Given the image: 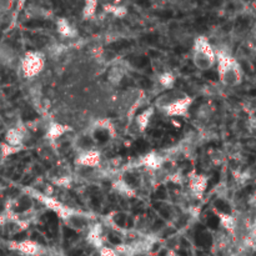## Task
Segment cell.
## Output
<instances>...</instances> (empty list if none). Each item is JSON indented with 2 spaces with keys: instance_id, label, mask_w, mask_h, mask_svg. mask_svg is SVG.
Masks as SVG:
<instances>
[{
  "instance_id": "cell-1",
  "label": "cell",
  "mask_w": 256,
  "mask_h": 256,
  "mask_svg": "<svg viewBox=\"0 0 256 256\" xmlns=\"http://www.w3.org/2000/svg\"><path fill=\"white\" fill-rule=\"evenodd\" d=\"M214 49L216 54L217 75L221 84L228 87H235L241 84L244 70L236 58L231 55L226 45H214Z\"/></svg>"
},
{
  "instance_id": "cell-2",
  "label": "cell",
  "mask_w": 256,
  "mask_h": 256,
  "mask_svg": "<svg viewBox=\"0 0 256 256\" xmlns=\"http://www.w3.org/2000/svg\"><path fill=\"white\" fill-rule=\"evenodd\" d=\"M35 197L39 200L40 203L44 204L48 209L53 210L59 215L60 219L73 230H87L90 228V219L86 214H83L82 211H78L75 209H71L69 206L64 205L58 200L53 199L50 196L43 194H35Z\"/></svg>"
},
{
  "instance_id": "cell-3",
  "label": "cell",
  "mask_w": 256,
  "mask_h": 256,
  "mask_svg": "<svg viewBox=\"0 0 256 256\" xmlns=\"http://www.w3.org/2000/svg\"><path fill=\"white\" fill-rule=\"evenodd\" d=\"M192 102L194 99L184 91L170 89L156 99L155 107L166 116H186Z\"/></svg>"
},
{
  "instance_id": "cell-4",
  "label": "cell",
  "mask_w": 256,
  "mask_h": 256,
  "mask_svg": "<svg viewBox=\"0 0 256 256\" xmlns=\"http://www.w3.org/2000/svg\"><path fill=\"white\" fill-rule=\"evenodd\" d=\"M192 59L194 66L201 71H208L216 65V54L214 45L204 35H200L192 44Z\"/></svg>"
},
{
  "instance_id": "cell-5",
  "label": "cell",
  "mask_w": 256,
  "mask_h": 256,
  "mask_svg": "<svg viewBox=\"0 0 256 256\" xmlns=\"http://www.w3.org/2000/svg\"><path fill=\"white\" fill-rule=\"evenodd\" d=\"M45 55L42 51H28L23 59H20V68L28 79H35L45 68Z\"/></svg>"
},
{
  "instance_id": "cell-6",
  "label": "cell",
  "mask_w": 256,
  "mask_h": 256,
  "mask_svg": "<svg viewBox=\"0 0 256 256\" xmlns=\"http://www.w3.org/2000/svg\"><path fill=\"white\" fill-rule=\"evenodd\" d=\"M75 163L83 168L96 169L102 163V152L96 149H86L76 156Z\"/></svg>"
},
{
  "instance_id": "cell-7",
  "label": "cell",
  "mask_w": 256,
  "mask_h": 256,
  "mask_svg": "<svg viewBox=\"0 0 256 256\" xmlns=\"http://www.w3.org/2000/svg\"><path fill=\"white\" fill-rule=\"evenodd\" d=\"M14 249L25 256H44L46 255V248L34 240H24L15 242Z\"/></svg>"
},
{
  "instance_id": "cell-8",
  "label": "cell",
  "mask_w": 256,
  "mask_h": 256,
  "mask_svg": "<svg viewBox=\"0 0 256 256\" xmlns=\"http://www.w3.org/2000/svg\"><path fill=\"white\" fill-rule=\"evenodd\" d=\"M189 188H190V192L195 196L201 197L204 195V192H205L206 188H208V177L205 175L192 172L189 176Z\"/></svg>"
},
{
  "instance_id": "cell-9",
  "label": "cell",
  "mask_w": 256,
  "mask_h": 256,
  "mask_svg": "<svg viewBox=\"0 0 256 256\" xmlns=\"http://www.w3.org/2000/svg\"><path fill=\"white\" fill-rule=\"evenodd\" d=\"M125 74H127V68H125V65L123 64V63H113V64L110 65V68L107 74V82L111 85H119L121 83V80H123V78L125 76Z\"/></svg>"
},
{
  "instance_id": "cell-10",
  "label": "cell",
  "mask_w": 256,
  "mask_h": 256,
  "mask_svg": "<svg viewBox=\"0 0 256 256\" xmlns=\"http://www.w3.org/2000/svg\"><path fill=\"white\" fill-rule=\"evenodd\" d=\"M87 241L89 244L93 245L94 248L100 249L104 246L103 242V229L100 224H94L90 225V228L87 229Z\"/></svg>"
},
{
  "instance_id": "cell-11",
  "label": "cell",
  "mask_w": 256,
  "mask_h": 256,
  "mask_svg": "<svg viewBox=\"0 0 256 256\" xmlns=\"http://www.w3.org/2000/svg\"><path fill=\"white\" fill-rule=\"evenodd\" d=\"M57 30L62 37L68 38V39H74V38L78 37V31L76 29L69 23L68 19L65 18H60L57 21Z\"/></svg>"
},
{
  "instance_id": "cell-12",
  "label": "cell",
  "mask_w": 256,
  "mask_h": 256,
  "mask_svg": "<svg viewBox=\"0 0 256 256\" xmlns=\"http://www.w3.org/2000/svg\"><path fill=\"white\" fill-rule=\"evenodd\" d=\"M70 130V128L66 127V125L60 124V123H50L48 129H46V138L49 140H57V139H60L62 136H64Z\"/></svg>"
},
{
  "instance_id": "cell-13",
  "label": "cell",
  "mask_w": 256,
  "mask_h": 256,
  "mask_svg": "<svg viewBox=\"0 0 256 256\" xmlns=\"http://www.w3.org/2000/svg\"><path fill=\"white\" fill-rule=\"evenodd\" d=\"M164 164V158L156 152H149L141 159V165L150 170H159Z\"/></svg>"
},
{
  "instance_id": "cell-14",
  "label": "cell",
  "mask_w": 256,
  "mask_h": 256,
  "mask_svg": "<svg viewBox=\"0 0 256 256\" xmlns=\"http://www.w3.org/2000/svg\"><path fill=\"white\" fill-rule=\"evenodd\" d=\"M24 138H25V132L19 128H14V129L9 130L6 134V141L9 143L10 147L20 148L24 143Z\"/></svg>"
},
{
  "instance_id": "cell-15",
  "label": "cell",
  "mask_w": 256,
  "mask_h": 256,
  "mask_svg": "<svg viewBox=\"0 0 256 256\" xmlns=\"http://www.w3.org/2000/svg\"><path fill=\"white\" fill-rule=\"evenodd\" d=\"M154 111H155L154 107H148V109L143 110L141 113H139L138 115L135 116V123H136V125H138L139 129H140L141 131L148 128V125H149L152 115H154Z\"/></svg>"
},
{
  "instance_id": "cell-16",
  "label": "cell",
  "mask_w": 256,
  "mask_h": 256,
  "mask_svg": "<svg viewBox=\"0 0 256 256\" xmlns=\"http://www.w3.org/2000/svg\"><path fill=\"white\" fill-rule=\"evenodd\" d=\"M114 189L120 195H124V196H134V190L131 189V186L124 181L123 179H118V180L114 183Z\"/></svg>"
},
{
  "instance_id": "cell-17",
  "label": "cell",
  "mask_w": 256,
  "mask_h": 256,
  "mask_svg": "<svg viewBox=\"0 0 256 256\" xmlns=\"http://www.w3.org/2000/svg\"><path fill=\"white\" fill-rule=\"evenodd\" d=\"M175 80L176 79H175L174 74L170 73V71H165V73H163L159 76V84L163 87H165L166 90H170V89L174 87Z\"/></svg>"
},
{
  "instance_id": "cell-18",
  "label": "cell",
  "mask_w": 256,
  "mask_h": 256,
  "mask_svg": "<svg viewBox=\"0 0 256 256\" xmlns=\"http://www.w3.org/2000/svg\"><path fill=\"white\" fill-rule=\"evenodd\" d=\"M96 6H98V0H85L84 17L90 18L95 14Z\"/></svg>"
},
{
  "instance_id": "cell-19",
  "label": "cell",
  "mask_w": 256,
  "mask_h": 256,
  "mask_svg": "<svg viewBox=\"0 0 256 256\" xmlns=\"http://www.w3.org/2000/svg\"><path fill=\"white\" fill-rule=\"evenodd\" d=\"M99 256H119V255L114 248L103 246V248L99 249Z\"/></svg>"
},
{
  "instance_id": "cell-20",
  "label": "cell",
  "mask_w": 256,
  "mask_h": 256,
  "mask_svg": "<svg viewBox=\"0 0 256 256\" xmlns=\"http://www.w3.org/2000/svg\"><path fill=\"white\" fill-rule=\"evenodd\" d=\"M14 0H0V14H4L13 6Z\"/></svg>"
},
{
  "instance_id": "cell-21",
  "label": "cell",
  "mask_w": 256,
  "mask_h": 256,
  "mask_svg": "<svg viewBox=\"0 0 256 256\" xmlns=\"http://www.w3.org/2000/svg\"><path fill=\"white\" fill-rule=\"evenodd\" d=\"M251 203L256 204V192H255V194L253 195V197H251Z\"/></svg>"
},
{
  "instance_id": "cell-22",
  "label": "cell",
  "mask_w": 256,
  "mask_h": 256,
  "mask_svg": "<svg viewBox=\"0 0 256 256\" xmlns=\"http://www.w3.org/2000/svg\"><path fill=\"white\" fill-rule=\"evenodd\" d=\"M229 256H242V255H240V254H236V253H233V254H230Z\"/></svg>"
}]
</instances>
